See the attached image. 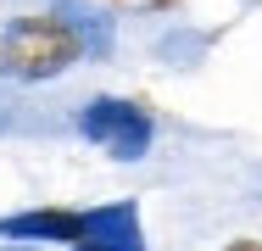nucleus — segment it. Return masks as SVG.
I'll list each match as a JSON object with an SVG mask.
<instances>
[{
    "label": "nucleus",
    "mask_w": 262,
    "mask_h": 251,
    "mask_svg": "<svg viewBox=\"0 0 262 251\" xmlns=\"http://www.w3.org/2000/svg\"><path fill=\"white\" fill-rule=\"evenodd\" d=\"M90 50H106V23L78 17L73 6H51V11L17 17L0 34V73L23 78V84H39V78H61Z\"/></svg>",
    "instance_id": "obj_1"
},
{
    "label": "nucleus",
    "mask_w": 262,
    "mask_h": 251,
    "mask_svg": "<svg viewBox=\"0 0 262 251\" xmlns=\"http://www.w3.org/2000/svg\"><path fill=\"white\" fill-rule=\"evenodd\" d=\"M78 129H84V140H95L117 162H140L151 151V112L134 106V100H112V95L90 100L78 112Z\"/></svg>",
    "instance_id": "obj_2"
},
{
    "label": "nucleus",
    "mask_w": 262,
    "mask_h": 251,
    "mask_svg": "<svg viewBox=\"0 0 262 251\" xmlns=\"http://www.w3.org/2000/svg\"><path fill=\"white\" fill-rule=\"evenodd\" d=\"M73 251H145V246H140V229H128V235H106V240H90Z\"/></svg>",
    "instance_id": "obj_3"
},
{
    "label": "nucleus",
    "mask_w": 262,
    "mask_h": 251,
    "mask_svg": "<svg viewBox=\"0 0 262 251\" xmlns=\"http://www.w3.org/2000/svg\"><path fill=\"white\" fill-rule=\"evenodd\" d=\"M229 251H262V240H229Z\"/></svg>",
    "instance_id": "obj_4"
},
{
    "label": "nucleus",
    "mask_w": 262,
    "mask_h": 251,
    "mask_svg": "<svg viewBox=\"0 0 262 251\" xmlns=\"http://www.w3.org/2000/svg\"><path fill=\"white\" fill-rule=\"evenodd\" d=\"M112 6H145V11H151V0H112ZM167 6H173V0H167Z\"/></svg>",
    "instance_id": "obj_5"
}]
</instances>
